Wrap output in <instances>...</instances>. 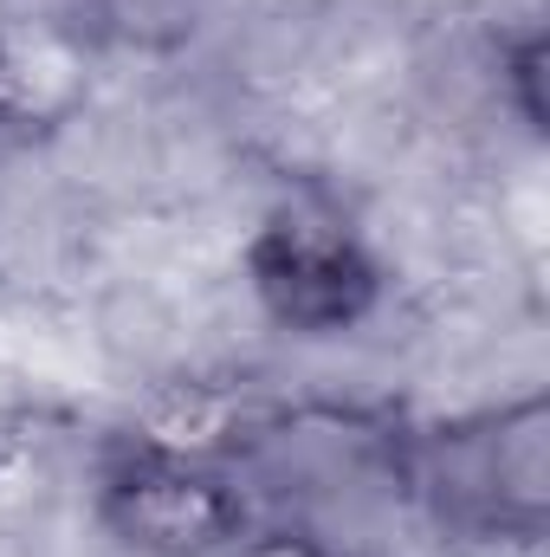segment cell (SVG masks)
I'll list each match as a JSON object with an SVG mask.
<instances>
[{
  "instance_id": "1",
  "label": "cell",
  "mask_w": 550,
  "mask_h": 557,
  "mask_svg": "<svg viewBox=\"0 0 550 557\" xmlns=\"http://www.w3.org/2000/svg\"><path fill=\"white\" fill-rule=\"evenodd\" d=\"M396 486L453 545H545L550 525V396L518 389L505 403L402 428Z\"/></svg>"
},
{
  "instance_id": "2",
  "label": "cell",
  "mask_w": 550,
  "mask_h": 557,
  "mask_svg": "<svg viewBox=\"0 0 550 557\" xmlns=\"http://www.w3.org/2000/svg\"><path fill=\"white\" fill-rule=\"evenodd\" d=\"M240 278L260 318L298 344H337L383 311L389 267L330 195H285L240 247Z\"/></svg>"
},
{
  "instance_id": "3",
  "label": "cell",
  "mask_w": 550,
  "mask_h": 557,
  "mask_svg": "<svg viewBox=\"0 0 550 557\" xmlns=\"http://www.w3.org/2000/svg\"><path fill=\"white\" fill-rule=\"evenodd\" d=\"M91 519L130 557H227L260 512L227 454H195L162 434H124L98 454Z\"/></svg>"
},
{
  "instance_id": "4",
  "label": "cell",
  "mask_w": 550,
  "mask_h": 557,
  "mask_svg": "<svg viewBox=\"0 0 550 557\" xmlns=\"http://www.w3.org/2000/svg\"><path fill=\"white\" fill-rule=\"evenodd\" d=\"M91 20L124 52H182L201 33L208 0H91Z\"/></svg>"
},
{
  "instance_id": "5",
  "label": "cell",
  "mask_w": 550,
  "mask_h": 557,
  "mask_svg": "<svg viewBox=\"0 0 550 557\" xmlns=\"http://www.w3.org/2000/svg\"><path fill=\"white\" fill-rule=\"evenodd\" d=\"M545 26H518L512 39H499V85H505V104L518 111V124L532 137H545Z\"/></svg>"
},
{
  "instance_id": "6",
  "label": "cell",
  "mask_w": 550,
  "mask_h": 557,
  "mask_svg": "<svg viewBox=\"0 0 550 557\" xmlns=\"http://www.w3.org/2000/svg\"><path fill=\"white\" fill-rule=\"evenodd\" d=\"M227 557H350V552L311 519H253Z\"/></svg>"
},
{
  "instance_id": "7",
  "label": "cell",
  "mask_w": 550,
  "mask_h": 557,
  "mask_svg": "<svg viewBox=\"0 0 550 557\" xmlns=\"http://www.w3.org/2000/svg\"><path fill=\"white\" fill-rule=\"evenodd\" d=\"M26 124V104H20V72H13V59H7V46H0V137L7 131H20Z\"/></svg>"
}]
</instances>
